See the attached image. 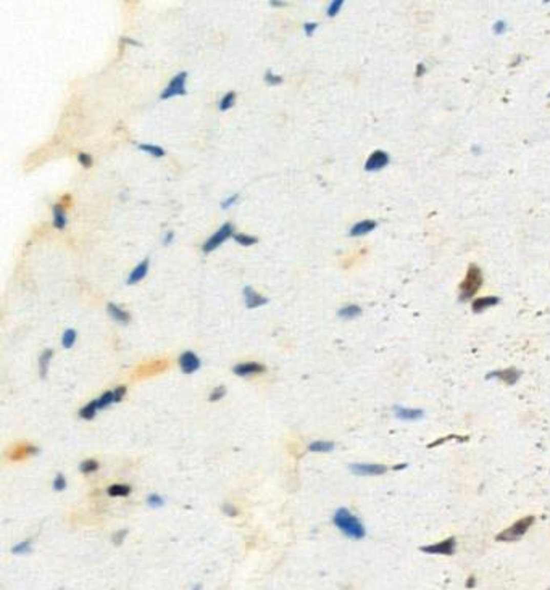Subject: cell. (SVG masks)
<instances>
[{
	"mask_svg": "<svg viewBox=\"0 0 550 590\" xmlns=\"http://www.w3.org/2000/svg\"><path fill=\"white\" fill-rule=\"evenodd\" d=\"M548 97H550V92H548Z\"/></svg>",
	"mask_w": 550,
	"mask_h": 590,
	"instance_id": "f907efd6",
	"label": "cell"
},
{
	"mask_svg": "<svg viewBox=\"0 0 550 590\" xmlns=\"http://www.w3.org/2000/svg\"><path fill=\"white\" fill-rule=\"evenodd\" d=\"M482 282H484V277H482L481 268L478 265H470L465 279L460 284V295H458L460 302H468V300L475 297L476 292L481 289Z\"/></svg>",
	"mask_w": 550,
	"mask_h": 590,
	"instance_id": "7a4b0ae2",
	"label": "cell"
},
{
	"mask_svg": "<svg viewBox=\"0 0 550 590\" xmlns=\"http://www.w3.org/2000/svg\"><path fill=\"white\" fill-rule=\"evenodd\" d=\"M147 505H149L150 508H161V506L165 505V500H163L160 495H157V494H152V495H149V498H147Z\"/></svg>",
	"mask_w": 550,
	"mask_h": 590,
	"instance_id": "836d02e7",
	"label": "cell"
},
{
	"mask_svg": "<svg viewBox=\"0 0 550 590\" xmlns=\"http://www.w3.org/2000/svg\"><path fill=\"white\" fill-rule=\"evenodd\" d=\"M520 377H521V371L520 370H516V368H505V370H496V371L487 373L486 379H500L505 384L513 385V384L518 382Z\"/></svg>",
	"mask_w": 550,
	"mask_h": 590,
	"instance_id": "9c48e42d",
	"label": "cell"
},
{
	"mask_svg": "<svg viewBox=\"0 0 550 590\" xmlns=\"http://www.w3.org/2000/svg\"><path fill=\"white\" fill-rule=\"evenodd\" d=\"M270 5H271V7H284L286 2H279V0H271Z\"/></svg>",
	"mask_w": 550,
	"mask_h": 590,
	"instance_id": "f6af8a7d",
	"label": "cell"
},
{
	"mask_svg": "<svg viewBox=\"0 0 550 590\" xmlns=\"http://www.w3.org/2000/svg\"><path fill=\"white\" fill-rule=\"evenodd\" d=\"M350 471L357 476H381L388 471V466L376 463H354L350 464Z\"/></svg>",
	"mask_w": 550,
	"mask_h": 590,
	"instance_id": "ba28073f",
	"label": "cell"
},
{
	"mask_svg": "<svg viewBox=\"0 0 550 590\" xmlns=\"http://www.w3.org/2000/svg\"><path fill=\"white\" fill-rule=\"evenodd\" d=\"M53 226L57 228V229H65L67 228V225H68V216H67V211H65V208L60 205V204H55L53 205Z\"/></svg>",
	"mask_w": 550,
	"mask_h": 590,
	"instance_id": "ac0fdd59",
	"label": "cell"
},
{
	"mask_svg": "<svg viewBox=\"0 0 550 590\" xmlns=\"http://www.w3.org/2000/svg\"><path fill=\"white\" fill-rule=\"evenodd\" d=\"M534 521H536L534 516H524V518L518 519L516 522H513L510 527L502 531L499 536L496 537V540L497 542H515V540L521 539L524 534L531 529V526L534 524Z\"/></svg>",
	"mask_w": 550,
	"mask_h": 590,
	"instance_id": "3957f363",
	"label": "cell"
},
{
	"mask_svg": "<svg viewBox=\"0 0 550 590\" xmlns=\"http://www.w3.org/2000/svg\"><path fill=\"white\" fill-rule=\"evenodd\" d=\"M191 590H202V585H200V584H197V585H195V587H192Z\"/></svg>",
	"mask_w": 550,
	"mask_h": 590,
	"instance_id": "681fc988",
	"label": "cell"
},
{
	"mask_svg": "<svg viewBox=\"0 0 550 590\" xmlns=\"http://www.w3.org/2000/svg\"><path fill=\"white\" fill-rule=\"evenodd\" d=\"M389 161H391V157H389L388 152L375 150L370 155L366 163H365V171H368V173H378V171L386 168V166L389 165Z\"/></svg>",
	"mask_w": 550,
	"mask_h": 590,
	"instance_id": "52a82bcc",
	"label": "cell"
},
{
	"mask_svg": "<svg viewBox=\"0 0 550 590\" xmlns=\"http://www.w3.org/2000/svg\"><path fill=\"white\" fill-rule=\"evenodd\" d=\"M242 294H244L246 307L250 308V310L258 308V307H263V305H267V303H268V298H267L265 295H261V294L255 292V291H254V287H250V286L244 287V291H242Z\"/></svg>",
	"mask_w": 550,
	"mask_h": 590,
	"instance_id": "7c38bea8",
	"label": "cell"
},
{
	"mask_svg": "<svg viewBox=\"0 0 550 590\" xmlns=\"http://www.w3.org/2000/svg\"><path fill=\"white\" fill-rule=\"evenodd\" d=\"M81 473L84 474H91V473H95L98 470V463L95 460H84L79 466Z\"/></svg>",
	"mask_w": 550,
	"mask_h": 590,
	"instance_id": "1f68e13d",
	"label": "cell"
},
{
	"mask_svg": "<svg viewBox=\"0 0 550 590\" xmlns=\"http://www.w3.org/2000/svg\"><path fill=\"white\" fill-rule=\"evenodd\" d=\"M378 226V222L375 219H363V221H358L355 222L354 226L350 228L349 231V236L350 237H361V236H366L371 231H375Z\"/></svg>",
	"mask_w": 550,
	"mask_h": 590,
	"instance_id": "4fadbf2b",
	"label": "cell"
},
{
	"mask_svg": "<svg viewBox=\"0 0 550 590\" xmlns=\"http://www.w3.org/2000/svg\"><path fill=\"white\" fill-rule=\"evenodd\" d=\"M200 358L197 357L194 352H184L181 357H179V366H181V371L184 374H192L195 371H199L200 368Z\"/></svg>",
	"mask_w": 550,
	"mask_h": 590,
	"instance_id": "30bf717a",
	"label": "cell"
},
{
	"mask_svg": "<svg viewBox=\"0 0 550 590\" xmlns=\"http://www.w3.org/2000/svg\"><path fill=\"white\" fill-rule=\"evenodd\" d=\"M112 403H115V395H113V391H107V392H104L100 397L97 398V406H98V410H104V408L110 406Z\"/></svg>",
	"mask_w": 550,
	"mask_h": 590,
	"instance_id": "83f0119b",
	"label": "cell"
},
{
	"mask_svg": "<svg viewBox=\"0 0 550 590\" xmlns=\"http://www.w3.org/2000/svg\"><path fill=\"white\" fill-rule=\"evenodd\" d=\"M97 411H98V406H97V400H92V402H89V403H87V405H84V406L81 408V411H79V416H81L83 419H92V418H95Z\"/></svg>",
	"mask_w": 550,
	"mask_h": 590,
	"instance_id": "484cf974",
	"label": "cell"
},
{
	"mask_svg": "<svg viewBox=\"0 0 550 590\" xmlns=\"http://www.w3.org/2000/svg\"><path fill=\"white\" fill-rule=\"evenodd\" d=\"M233 237H234V242H237L242 247H252L258 242L255 236H250V234H246V232H237Z\"/></svg>",
	"mask_w": 550,
	"mask_h": 590,
	"instance_id": "603a6c76",
	"label": "cell"
},
{
	"mask_svg": "<svg viewBox=\"0 0 550 590\" xmlns=\"http://www.w3.org/2000/svg\"><path fill=\"white\" fill-rule=\"evenodd\" d=\"M76 339H78V332H76L74 329H67V331H65L63 336H62L63 349H71L73 345H74V342H76Z\"/></svg>",
	"mask_w": 550,
	"mask_h": 590,
	"instance_id": "4316f807",
	"label": "cell"
},
{
	"mask_svg": "<svg viewBox=\"0 0 550 590\" xmlns=\"http://www.w3.org/2000/svg\"><path fill=\"white\" fill-rule=\"evenodd\" d=\"M263 79H265V83L268 84V86H279V84H282V76H279V74H274L271 70H268L267 73H265V76H263Z\"/></svg>",
	"mask_w": 550,
	"mask_h": 590,
	"instance_id": "4dcf8cb0",
	"label": "cell"
},
{
	"mask_svg": "<svg viewBox=\"0 0 550 590\" xmlns=\"http://www.w3.org/2000/svg\"><path fill=\"white\" fill-rule=\"evenodd\" d=\"M507 29H508V25H507V21H503V19L496 21V23H494V26H492L494 34H497V36L503 34V32L507 31Z\"/></svg>",
	"mask_w": 550,
	"mask_h": 590,
	"instance_id": "d590c367",
	"label": "cell"
},
{
	"mask_svg": "<svg viewBox=\"0 0 550 590\" xmlns=\"http://www.w3.org/2000/svg\"><path fill=\"white\" fill-rule=\"evenodd\" d=\"M78 161H79V163L84 166V168H91V166H92V161H94V160H92V157H91L89 153H86V152H79V153H78Z\"/></svg>",
	"mask_w": 550,
	"mask_h": 590,
	"instance_id": "8d00e7d4",
	"label": "cell"
},
{
	"mask_svg": "<svg viewBox=\"0 0 550 590\" xmlns=\"http://www.w3.org/2000/svg\"><path fill=\"white\" fill-rule=\"evenodd\" d=\"M237 200H239V194H233V195H229L228 198H225V200H223L221 208H223V210H228L229 207H233L234 204H237Z\"/></svg>",
	"mask_w": 550,
	"mask_h": 590,
	"instance_id": "74e56055",
	"label": "cell"
},
{
	"mask_svg": "<svg viewBox=\"0 0 550 590\" xmlns=\"http://www.w3.org/2000/svg\"><path fill=\"white\" fill-rule=\"evenodd\" d=\"M223 511H225V513H226L228 516H237V513H239V511L236 510V506H234V505H229V503H226V505L223 506Z\"/></svg>",
	"mask_w": 550,
	"mask_h": 590,
	"instance_id": "b9f144b4",
	"label": "cell"
},
{
	"mask_svg": "<svg viewBox=\"0 0 550 590\" xmlns=\"http://www.w3.org/2000/svg\"><path fill=\"white\" fill-rule=\"evenodd\" d=\"M131 491H133V489L126 484H113V485L108 487L107 492L110 497H128L131 494Z\"/></svg>",
	"mask_w": 550,
	"mask_h": 590,
	"instance_id": "cb8c5ba5",
	"label": "cell"
},
{
	"mask_svg": "<svg viewBox=\"0 0 550 590\" xmlns=\"http://www.w3.org/2000/svg\"><path fill=\"white\" fill-rule=\"evenodd\" d=\"M394 415L395 418L399 419H403V421H416L424 416V411L420 410V408H405V406H400V405H395L394 406Z\"/></svg>",
	"mask_w": 550,
	"mask_h": 590,
	"instance_id": "5bb4252c",
	"label": "cell"
},
{
	"mask_svg": "<svg viewBox=\"0 0 550 590\" xmlns=\"http://www.w3.org/2000/svg\"><path fill=\"white\" fill-rule=\"evenodd\" d=\"M126 536H128V531H126V529L115 532V536H113V543H115V545H121V543H123V540L126 539Z\"/></svg>",
	"mask_w": 550,
	"mask_h": 590,
	"instance_id": "f35d334b",
	"label": "cell"
},
{
	"mask_svg": "<svg viewBox=\"0 0 550 590\" xmlns=\"http://www.w3.org/2000/svg\"><path fill=\"white\" fill-rule=\"evenodd\" d=\"M424 73H426V65H424V63H420V65L416 66V76L420 77V76H423Z\"/></svg>",
	"mask_w": 550,
	"mask_h": 590,
	"instance_id": "ee69618b",
	"label": "cell"
},
{
	"mask_svg": "<svg viewBox=\"0 0 550 590\" xmlns=\"http://www.w3.org/2000/svg\"><path fill=\"white\" fill-rule=\"evenodd\" d=\"M31 545H32V540H31V539L23 540V542L16 543L15 547L12 548V552H13L15 555H26V553L31 552Z\"/></svg>",
	"mask_w": 550,
	"mask_h": 590,
	"instance_id": "f546056e",
	"label": "cell"
},
{
	"mask_svg": "<svg viewBox=\"0 0 550 590\" xmlns=\"http://www.w3.org/2000/svg\"><path fill=\"white\" fill-rule=\"evenodd\" d=\"M402 467H406V463H402V464H397V466H394V470H402Z\"/></svg>",
	"mask_w": 550,
	"mask_h": 590,
	"instance_id": "7dc6e473",
	"label": "cell"
},
{
	"mask_svg": "<svg viewBox=\"0 0 550 590\" xmlns=\"http://www.w3.org/2000/svg\"><path fill=\"white\" fill-rule=\"evenodd\" d=\"M113 395H115V402H121V400H123V397L126 395V387H125V385L116 387L115 391H113Z\"/></svg>",
	"mask_w": 550,
	"mask_h": 590,
	"instance_id": "ab89813d",
	"label": "cell"
},
{
	"mask_svg": "<svg viewBox=\"0 0 550 590\" xmlns=\"http://www.w3.org/2000/svg\"><path fill=\"white\" fill-rule=\"evenodd\" d=\"M234 104H236V92L231 91V92H226L221 98H219L218 108L221 111H228L229 108L234 107Z\"/></svg>",
	"mask_w": 550,
	"mask_h": 590,
	"instance_id": "d4e9b609",
	"label": "cell"
},
{
	"mask_svg": "<svg viewBox=\"0 0 550 590\" xmlns=\"http://www.w3.org/2000/svg\"><path fill=\"white\" fill-rule=\"evenodd\" d=\"M455 548H457V539L455 537H447V539L437 542V543H433V545H423L421 552L427 553V555H445V556H450V555L455 553Z\"/></svg>",
	"mask_w": 550,
	"mask_h": 590,
	"instance_id": "8992f818",
	"label": "cell"
},
{
	"mask_svg": "<svg viewBox=\"0 0 550 590\" xmlns=\"http://www.w3.org/2000/svg\"><path fill=\"white\" fill-rule=\"evenodd\" d=\"M107 311H108L110 318L115 319L116 322H119V324H128L129 319H131V316H129L128 311H125L123 308L118 307V305H115V303H108V305H107Z\"/></svg>",
	"mask_w": 550,
	"mask_h": 590,
	"instance_id": "e0dca14e",
	"label": "cell"
},
{
	"mask_svg": "<svg viewBox=\"0 0 550 590\" xmlns=\"http://www.w3.org/2000/svg\"><path fill=\"white\" fill-rule=\"evenodd\" d=\"M137 149L142 150V152H146V153H149V155H152V157H155V158H163L165 155H167V152H165L163 147L153 146V144H137Z\"/></svg>",
	"mask_w": 550,
	"mask_h": 590,
	"instance_id": "7402d4cb",
	"label": "cell"
},
{
	"mask_svg": "<svg viewBox=\"0 0 550 590\" xmlns=\"http://www.w3.org/2000/svg\"><path fill=\"white\" fill-rule=\"evenodd\" d=\"M309 450L313 453H329L334 450V443L329 440H315L309 445Z\"/></svg>",
	"mask_w": 550,
	"mask_h": 590,
	"instance_id": "44dd1931",
	"label": "cell"
},
{
	"mask_svg": "<svg viewBox=\"0 0 550 590\" xmlns=\"http://www.w3.org/2000/svg\"><path fill=\"white\" fill-rule=\"evenodd\" d=\"M233 236H234V226L231 225V222H225L223 226H219L212 236L202 243V252L210 253V252L216 250L223 242H226L229 237H233Z\"/></svg>",
	"mask_w": 550,
	"mask_h": 590,
	"instance_id": "277c9868",
	"label": "cell"
},
{
	"mask_svg": "<svg viewBox=\"0 0 550 590\" xmlns=\"http://www.w3.org/2000/svg\"><path fill=\"white\" fill-rule=\"evenodd\" d=\"M333 522L344 536L354 540H360L366 536V529L361 524V521L347 508H339L333 516Z\"/></svg>",
	"mask_w": 550,
	"mask_h": 590,
	"instance_id": "6da1fadb",
	"label": "cell"
},
{
	"mask_svg": "<svg viewBox=\"0 0 550 590\" xmlns=\"http://www.w3.org/2000/svg\"><path fill=\"white\" fill-rule=\"evenodd\" d=\"M149 265H150L149 258H144L140 263H137V265H136V268L129 273L128 279H126V284H128V286H134V284H137L139 281L144 279V277L147 276V273H149Z\"/></svg>",
	"mask_w": 550,
	"mask_h": 590,
	"instance_id": "9a60e30c",
	"label": "cell"
},
{
	"mask_svg": "<svg viewBox=\"0 0 550 590\" xmlns=\"http://www.w3.org/2000/svg\"><path fill=\"white\" fill-rule=\"evenodd\" d=\"M53 358V350L52 349H46L39 357V374L40 377H47V371H49V364Z\"/></svg>",
	"mask_w": 550,
	"mask_h": 590,
	"instance_id": "d6986e66",
	"label": "cell"
},
{
	"mask_svg": "<svg viewBox=\"0 0 550 590\" xmlns=\"http://www.w3.org/2000/svg\"><path fill=\"white\" fill-rule=\"evenodd\" d=\"M52 485H53V489H55V491H57V492L65 491V489H67V479H65V476H63V474H57V476H55V479H53Z\"/></svg>",
	"mask_w": 550,
	"mask_h": 590,
	"instance_id": "d6a6232c",
	"label": "cell"
},
{
	"mask_svg": "<svg viewBox=\"0 0 550 590\" xmlns=\"http://www.w3.org/2000/svg\"><path fill=\"white\" fill-rule=\"evenodd\" d=\"M173 239H174V232H173V231H167V232L163 234V243H165V246H168V243H171Z\"/></svg>",
	"mask_w": 550,
	"mask_h": 590,
	"instance_id": "7bdbcfd3",
	"label": "cell"
},
{
	"mask_svg": "<svg viewBox=\"0 0 550 590\" xmlns=\"http://www.w3.org/2000/svg\"><path fill=\"white\" fill-rule=\"evenodd\" d=\"M337 315H339V318H342V319H354V318H358L361 315V308L358 305H354V303L344 305L342 308L337 311Z\"/></svg>",
	"mask_w": 550,
	"mask_h": 590,
	"instance_id": "ffe728a7",
	"label": "cell"
},
{
	"mask_svg": "<svg viewBox=\"0 0 550 590\" xmlns=\"http://www.w3.org/2000/svg\"><path fill=\"white\" fill-rule=\"evenodd\" d=\"M186 81H188V73H186V71H181L176 76H173L171 81L167 84V87H165L163 91H161L160 98L161 100H168V98H173V97L186 95V94H188V89H186Z\"/></svg>",
	"mask_w": 550,
	"mask_h": 590,
	"instance_id": "5b68a950",
	"label": "cell"
},
{
	"mask_svg": "<svg viewBox=\"0 0 550 590\" xmlns=\"http://www.w3.org/2000/svg\"><path fill=\"white\" fill-rule=\"evenodd\" d=\"M499 302H500L499 297H492V295H489V297H479L476 300H473L471 310L475 311V313H482V311H486L487 308L496 307Z\"/></svg>",
	"mask_w": 550,
	"mask_h": 590,
	"instance_id": "2e32d148",
	"label": "cell"
},
{
	"mask_svg": "<svg viewBox=\"0 0 550 590\" xmlns=\"http://www.w3.org/2000/svg\"><path fill=\"white\" fill-rule=\"evenodd\" d=\"M125 42H128V44H133V46H137V42L134 40V39H123Z\"/></svg>",
	"mask_w": 550,
	"mask_h": 590,
	"instance_id": "c3c4849f",
	"label": "cell"
},
{
	"mask_svg": "<svg viewBox=\"0 0 550 590\" xmlns=\"http://www.w3.org/2000/svg\"><path fill=\"white\" fill-rule=\"evenodd\" d=\"M233 371L239 377H249V376H254V374L265 373V366H263L261 363H257V361H247V363L236 364Z\"/></svg>",
	"mask_w": 550,
	"mask_h": 590,
	"instance_id": "8fae6325",
	"label": "cell"
},
{
	"mask_svg": "<svg viewBox=\"0 0 550 590\" xmlns=\"http://www.w3.org/2000/svg\"><path fill=\"white\" fill-rule=\"evenodd\" d=\"M342 7H344V0H333V2L329 4L328 8H326V15L329 18H334L340 12V10H342Z\"/></svg>",
	"mask_w": 550,
	"mask_h": 590,
	"instance_id": "f1b7e54d",
	"label": "cell"
},
{
	"mask_svg": "<svg viewBox=\"0 0 550 590\" xmlns=\"http://www.w3.org/2000/svg\"><path fill=\"white\" fill-rule=\"evenodd\" d=\"M316 29H318V23H303L305 36H313Z\"/></svg>",
	"mask_w": 550,
	"mask_h": 590,
	"instance_id": "60d3db41",
	"label": "cell"
},
{
	"mask_svg": "<svg viewBox=\"0 0 550 590\" xmlns=\"http://www.w3.org/2000/svg\"><path fill=\"white\" fill-rule=\"evenodd\" d=\"M225 395H226V387H225V385H219V387H216L215 391L210 394L208 400H210V402H218V400H221Z\"/></svg>",
	"mask_w": 550,
	"mask_h": 590,
	"instance_id": "e575fe53",
	"label": "cell"
},
{
	"mask_svg": "<svg viewBox=\"0 0 550 590\" xmlns=\"http://www.w3.org/2000/svg\"><path fill=\"white\" fill-rule=\"evenodd\" d=\"M473 585H475V577H470L468 582H466V587H473Z\"/></svg>",
	"mask_w": 550,
	"mask_h": 590,
	"instance_id": "bcb514c9",
	"label": "cell"
}]
</instances>
